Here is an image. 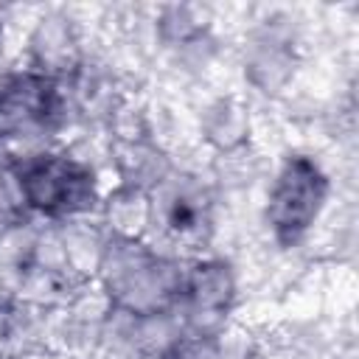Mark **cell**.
Here are the masks:
<instances>
[{"mask_svg":"<svg viewBox=\"0 0 359 359\" xmlns=\"http://www.w3.org/2000/svg\"><path fill=\"white\" fill-rule=\"evenodd\" d=\"M182 272L185 258L154 244L149 236L104 233L93 278L98 294L112 311L129 317H160L174 314Z\"/></svg>","mask_w":359,"mask_h":359,"instance_id":"6da1fadb","label":"cell"},{"mask_svg":"<svg viewBox=\"0 0 359 359\" xmlns=\"http://www.w3.org/2000/svg\"><path fill=\"white\" fill-rule=\"evenodd\" d=\"M14 177L28 216L56 224L98 213L104 199L98 168L70 149L39 146L14 151Z\"/></svg>","mask_w":359,"mask_h":359,"instance_id":"7a4b0ae2","label":"cell"},{"mask_svg":"<svg viewBox=\"0 0 359 359\" xmlns=\"http://www.w3.org/2000/svg\"><path fill=\"white\" fill-rule=\"evenodd\" d=\"M76 101L67 79L48 76L36 67L0 73V149L56 137L76 118Z\"/></svg>","mask_w":359,"mask_h":359,"instance_id":"3957f363","label":"cell"},{"mask_svg":"<svg viewBox=\"0 0 359 359\" xmlns=\"http://www.w3.org/2000/svg\"><path fill=\"white\" fill-rule=\"evenodd\" d=\"M328 194L331 180L320 160L306 151H289L275 168L264 202V224L272 241L283 250L297 247L323 216Z\"/></svg>","mask_w":359,"mask_h":359,"instance_id":"277c9868","label":"cell"},{"mask_svg":"<svg viewBox=\"0 0 359 359\" xmlns=\"http://www.w3.org/2000/svg\"><path fill=\"white\" fill-rule=\"evenodd\" d=\"M213 194L191 174H168L149 191V236L157 233L160 247L180 255V247L199 250L213 236Z\"/></svg>","mask_w":359,"mask_h":359,"instance_id":"5b68a950","label":"cell"},{"mask_svg":"<svg viewBox=\"0 0 359 359\" xmlns=\"http://www.w3.org/2000/svg\"><path fill=\"white\" fill-rule=\"evenodd\" d=\"M238 283L236 272L224 258H185L180 303L174 317L188 339L219 337L236 306Z\"/></svg>","mask_w":359,"mask_h":359,"instance_id":"8992f818","label":"cell"},{"mask_svg":"<svg viewBox=\"0 0 359 359\" xmlns=\"http://www.w3.org/2000/svg\"><path fill=\"white\" fill-rule=\"evenodd\" d=\"M283 22V17L272 14L261 20L247 39L244 73L264 93L280 90L294 70V36Z\"/></svg>","mask_w":359,"mask_h":359,"instance_id":"52a82bcc","label":"cell"},{"mask_svg":"<svg viewBox=\"0 0 359 359\" xmlns=\"http://www.w3.org/2000/svg\"><path fill=\"white\" fill-rule=\"evenodd\" d=\"M28 53H31L28 67H36L56 79H70L84 65L76 22L59 11L36 20V28L28 39Z\"/></svg>","mask_w":359,"mask_h":359,"instance_id":"ba28073f","label":"cell"},{"mask_svg":"<svg viewBox=\"0 0 359 359\" xmlns=\"http://www.w3.org/2000/svg\"><path fill=\"white\" fill-rule=\"evenodd\" d=\"M199 132L208 146L222 154H233L250 140V107L236 95H222L205 107Z\"/></svg>","mask_w":359,"mask_h":359,"instance_id":"9c48e42d","label":"cell"},{"mask_svg":"<svg viewBox=\"0 0 359 359\" xmlns=\"http://www.w3.org/2000/svg\"><path fill=\"white\" fill-rule=\"evenodd\" d=\"M98 213L112 236H149V194L140 188L118 182L104 194Z\"/></svg>","mask_w":359,"mask_h":359,"instance_id":"30bf717a","label":"cell"},{"mask_svg":"<svg viewBox=\"0 0 359 359\" xmlns=\"http://www.w3.org/2000/svg\"><path fill=\"white\" fill-rule=\"evenodd\" d=\"M210 11L202 8V6H160L157 8V17H154V28H157V36L165 42V45H174V48H191V45H199L208 31H210Z\"/></svg>","mask_w":359,"mask_h":359,"instance_id":"8fae6325","label":"cell"},{"mask_svg":"<svg viewBox=\"0 0 359 359\" xmlns=\"http://www.w3.org/2000/svg\"><path fill=\"white\" fill-rule=\"evenodd\" d=\"M36 309L20 300H0V359H20L36 339Z\"/></svg>","mask_w":359,"mask_h":359,"instance_id":"7c38bea8","label":"cell"},{"mask_svg":"<svg viewBox=\"0 0 359 359\" xmlns=\"http://www.w3.org/2000/svg\"><path fill=\"white\" fill-rule=\"evenodd\" d=\"M28 222L31 216L22 205L17 177H14V151L0 149V238L25 227Z\"/></svg>","mask_w":359,"mask_h":359,"instance_id":"4fadbf2b","label":"cell"}]
</instances>
